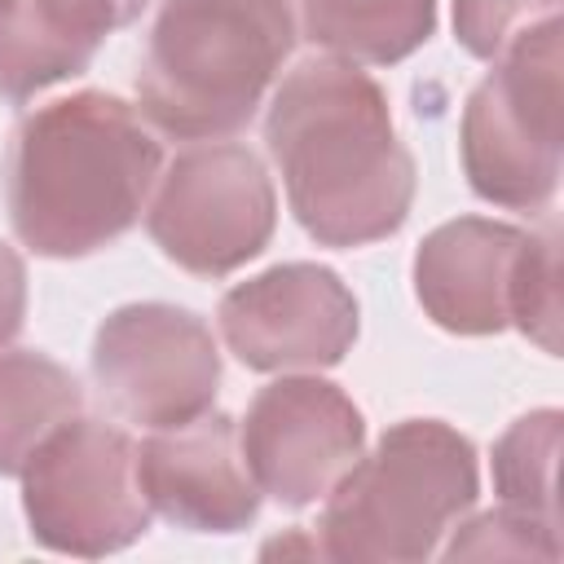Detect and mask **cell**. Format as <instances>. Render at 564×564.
Here are the masks:
<instances>
[{"instance_id": "e0dca14e", "label": "cell", "mask_w": 564, "mask_h": 564, "mask_svg": "<svg viewBox=\"0 0 564 564\" xmlns=\"http://www.w3.org/2000/svg\"><path fill=\"white\" fill-rule=\"evenodd\" d=\"M507 317L546 352H560V234L546 225L542 234H524L511 286H507Z\"/></svg>"}, {"instance_id": "2e32d148", "label": "cell", "mask_w": 564, "mask_h": 564, "mask_svg": "<svg viewBox=\"0 0 564 564\" xmlns=\"http://www.w3.org/2000/svg\"><path fill=\"white\" fill-rule=\"evenodd\" d=\"M560 410H533L516 419L494 445V494L502 507L560 529L555 511V458H560Z\"/></svg>"}, {"instance_id": "7a4b0ae2", "label": "cell", "mask_w": 564, "mask_h": 564, "mask_svg": "<svg viewBox=\"0 0 564 564\" xmlns=\"http://www.w3.org/2000/svg\"><path fill=\"white\" fill-rule=\"evenodd\" d=\"M159 163V141L115 93L84 88L35 106L4 154L9 225L35 256H93L141 220Z\"/></svg>"}, {"instance_id": "4fadbf2b", "label": "cell", "mask_w": 564, "mask_h": 564, "mask_svg": "<svg viewBox=\"0 0 564 564\" xmlns=\"http://www.w3.org/2000/svg\"><path fill=\"white\" fill-rule=\"evenodd\" d=\"M150 0H9L0 9V97L26 101L97 57L101 40Z\"/></svg>"}, {"instance_id": "5bb4252c", "label": "cell", "mask_w": 564, "mask_h": 564, "mask_svg": "<svg viewBox=\"0 0 564 564\" xmlns=\"http://www.w3.org/2000/svg\"><path fill=\"white\" fill-rule=\"evenodd\" d=\"M304 35L357 66H392L436 31V0H300Z\"/></svg>"}, {"instance_id": "8fae6325", "label": "cell", "mask_w": 564, "mask_h": 564, "mask_svg": "<svg viewBox=\"0 0 564 564\" xmlns=\"http://www.w3.org/2000/svg\"><path fill=\"white\" fill-rule=\"evenodd\" d=\"M137 476L150 511L189 533H238L260 511V489L238 449V423L220 410L145 436L137 445Z\"/></svg>"}, {"instance_id": "8992f818", "label": "cell", "mask_w": 564, "mask_h": 564, "mask_svg": "<svg viewBox=\"0 0 564 564\" xmlns=\"http://www.w3.org/2000/svg\"><path fill=\"white\" fill-rule=\"evenodd\" d=\"M31 538L62 555H115L150 529L137 441L101 419H66L22 467Z\"/></svg>"}, {"instance_id": "5b68a950", "label": "cell", "mask_w": 564, "mask_h": 564, "mask_svg": "<svg viewBox=\"0 0 564 564\" xmlns=\"http://www.w3.org/2000/svg\"><path fill=\"white\" fill-rule=\"evenodd\" d=\"M560 18L524 31L463 106L467 185L507 212H546L560 189Z\"/></svg>"}, {"instance_id": "7c38bea8", "label": "cell", "mask_w": 564, "mask_h": 564, "mask_svg": "<svg viewBox=\"0 0 564 564\" xmlns=\"http://www.w3.org/2000/svg\"><path fill=\"white\" fill-rule=\"evenodd\" d=\"M524 229L485 216L436 225L414 256V295L449 335H498L511 326L507 286Z\"/></svg>"}, {"instance_id": "d6986e66", "label": "cell", "mask_w": 564, "mask_h": 564, "mask_svg": "<svg viewBox=\"0 0 564 564\" xmlns=\"http://www.w3.org/2000/svg\"><path fill=\"white\" fill-rule=\"evenodd\" d=\"M560 18V0H454V35L471 57H502L524 31Z\"/></svg>"}, {"instance_id": "6da1fadb", "label": "cell", "mask_w": 564, "mask_h": 564, "mask_svg": "<svg viewBox=\"0 0 564 564\" xmlns=\"http://www.w3.org/2000/svg\"><path fill=\"white\" fill-rule=\"evenodd\" d=\"M264 141L317 247H366L405 225L414 159L397 141L383 88L357 62H300L269 101Z\"/></svg>"}, {"instance_id": "277c9868", "label": "cell", "mask_w": 564, "mask_h": 564, "mask_svg": "<svg viewBox=\"0 0 564 564\" xmlns=\"http://www.w3.org/2000/svg\"><path fill=\"white\" fill-rule=\"evenodd\" d=\"M480 494L476 445L441 419L392 423L357 458L322 511V555L419 564Z\"/></svg>"}, {"instance_id": "9a60e30c", "label": "cell", "mask_w": 564, "mask_h": 564, "mask_svg": "<svg viewBox=\"0 0 564 564\" xmlns=\"http://www.w3.org/2000/svg\"><path fill=\"white\" fill-rule=\"evenodd\" d=\"M84 410V392L66 366L44 352H0V476H22L26 458Z\"/></svg>"}, {"instance_id": "9c48e42d", "label": "cell", "mask_w": 564, "mask_h": 564, "mask_svg": "<svg viewBox=\"0 0 564 564\" xmlns=\"http://www.w3.org/2000/svg\"><path fill=\"white\" fill-rule=\"evenodd\" d=\"M366 419L348 392L317 375H282L256 392L238 427L242 463L260 494L300 511L335 489L361 458Z\"/></svg>"}, {"instance_id": "ba28073f", "label": "cell", "mask_w": 564, "mask_h": 564, "mask_svg": "<svg viewBox=\"0 0 564 564\" xmlns=\"http://www.w3.org/2000/svg\"><path fill=\"white\" fill-rule=\"evenodd\" d=\"M101 401L141 427H181L212 410L220 352L207 322L176 304H123L93 339Z\"/></svg>"}, {"instance_id": "44dd1931", "label": "cell", "mask_w": 564, "mask_h": 564, "mask_svg": "<svg viewBox=\"0 0 564 564\" xmlns=\"http://www.w3.org/2000/svg\"><path fill=\"white\" fill-rule=\"evenodd\" d=\"M4 4H9V0H0V9H4Z\"/></svg>"}, {"instance_id": "30bf717a", "label": "cell", "mask_w": 564, "mask_h": 564, "mask_svg": "<svg viewBox=\"0 0 564 564\" xmlns=\"http://www.w3.org/2000/svg\"><path fill=\"white\" fill-rule=\"evenodd\" d=\"M216 322L247 370H322L352 348L357 300L335 269L291 260L229 286Z\"/></svg>"}, {"instance_id": "ac0fdd59", "label": "cell", "mask_w": 564, "mask_h": 564, "mask_svg": "<svg viewBox=\"0 0 564 564\" xmlns=\"http://www.w3.org/2000/svg\"><path fill=\"white\" fill-rule=\"evenodd\" d=\"M445 560H560V529L498 507L463 524L445 546Z\"/></svg>"}, {"instance_id": "ffe728a7", "label": "cell", "mask_w": 564, "mask_h": 564, "mask_svg": "<svg viewBox=\"0 0 564 564\" xmlns=\"http://www.w3.org/2000/svg\"><path fill=\"white\" fill-rule=\"evenodd\" d=\"M26 317V269L13 247L0 242V348L18 339Z\"/></svg>"}, {"instance_id": "52a82bcc", "label": "cell", "mask_w": 564, "mask_h": 564, "mask_svg": "<svg viewBox=\"0 0 564 564\" xmlns=\"http://www.w3.org/2000/svg\"><path fill=\"white\" fill-rule=\"evenodd\" d=\"M278 225L264 163L238 141L181 150L159 176L145 229L159 251L198 278H225L256 260Z\"/></svg>"}, {"instance_id": "3957f363", "label": "cell", "mask_w": 564, "mask_h": 564, "mask_svg": "<svg viewBox=\"0 0 564 564\" xmlns=\"http://www.w3.org/2000/svg\"><path fill=\"white\" fill-rule=\"evenodd\" d=\"M295 44L286 0H163L137 70L141 115L176 141L238 132Z\"/></svg>"}]
</instances>
